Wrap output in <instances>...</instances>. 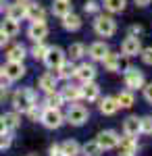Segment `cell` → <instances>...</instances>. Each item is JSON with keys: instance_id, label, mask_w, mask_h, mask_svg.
Returning <instances> with one entry per match:
<instances>
[{"instance_id": "1", "label": "cell", "mask_w": 152, "mask_h": 156, "mask_svg": "<svg viewBox=\"0 0 152 156\" xmlns=\"http://www.w3.org/2000/svg\"><path fill=\"white\" fill-rule=\"evenodd\" d=\"M34 104H35V94L29 87H21V90L15 92V96H13V106H15V110L27 112Z\"/></svg>"}, {"instance_id": "2", "label": "cell", "mask_w": 152, "mask_h": 156, "mask_svg": "<svg viewBox=\"0 0 152 156\" xmlns=\"http://www.w3.org/2000/svg\"><path fill=\"white\" fill-rule=\"evenodd\" d=\"M94 29H96V34H98V36L110 37L115 31H117V23H115V19H113V17L98 15V17H96V21H94Z\"/></svg>"}, {"instance_id": "3", "label": "cell", "mask_w": 152, "mask_h": 156, "mask_svg": "<svg viewBox=\"0 0 152 156\" xmlns=\"http://www.w3.org/2000/svg\"><path fill=\"white\" fill-rule=\"evenodd\" d=\"M40 121L46 125L48 129H56V127H60L63 125V115H60L59 108H44L42 110V115H40Z\"/></svg>"}, {"instance_id": "4", "label": "cell", "mask_w": 152, "mask_h": 156, "mask_svg": "<svg viewBox=\"0 0 152 156\" xmlns=\"http://www.w3.org/2000/svg\"><path fill=\"white\" fill-rule=\"evenodd\" d=\"M119 137L117 131H113V129H106V131H100L98 133V137H96V142L100 144L102 150H113V148H117L119 146Z\"/></svg>"}, {"instance_id": "5", "label": "cell", "mask_w": 152, "mask_h": 156, "mask_svg": "<svg viewBox=\"0 0 152 156\" xmlns=\"http://www.w3.org/2000/svg\"><path fill=\"white\" fill-rule=\"evenodd\" d=\"M125 85L129 90H138V87H144V73L136 67H127L125 69Z\"/></svg>"}, {"instance_id": "6", "label": "cell", "mask_w": 152, "mask_h": 156, "mask_svg": "<svg viewBox=\"0 0 152 156\" xmlns=\"http://www.w3.org/2000/svg\"><path fill=\"white\" fill-rule=\"evenodd\" d=\"M88 117H90L88 108L79 106V104L71 106V108H69V112H67V121H69L71 125H75V127H79V125H83V123L88 121Z\"/></svg>"}, {"instance_id": "7", "label": "cell", "mask_w": 152, "mask_h": 156, "mask_svg": "<svg viewBox=\"0 0 152 156\" xmlns=\"http://www.w3.org/2000/svg\"><path fill=\"white\" fill-rule=\"evenodd\" d=\"M42 60L46 62L48 69H59L60 65L65 62V52H63L60 48H48L46 56H44Z\"/></svg>"}, {"instance_id": "8", "label": "cell", "mask_w": 152, "mask_h": 156, "mask_svg": "<svg viewBox=\"0 0 152 156\" xmlns=\"http://www.w3.org/2000/svg\"><path fill=\"white\" fill-rule=\"evenodd\" d=\"M121 52H123L125 56H136V54H140V52H142V42H140V37L129 36L127 40L121 44Z\"/></svg>"}, {"instance_id": "9", "label": "cell", "mask_w": 152, "mask_h": 156, "mask_svg": "<svg viewBox=\"0 0 152 156\" xmlns=\"http://www.w3.org/2000/svg\"><path fill=\"white\" fill-rule=\"evenodd\" d=\"M27 36L31 37L34 42H42L48 36V25L44 21H34L29 25V29H27Z\"/></svg>"}, {"instance_id": "10", "label": "cell", "mask_w": 152, "mask_h": 156, "mask_svg": "<svg viewBox=\"0 0 152 156\" xmlns=\"http://www.w3.org/2000/svg\"><path fill=\"white\" fill-rule=\"evenodd\" d=\"M4 73H6V77L11 81H17V79H21L25 75V67H23V62H19V60H9L6 67H4Z\"/></svg>"}, {"instance_id": "11", "label": "cell", "mask_w": 152, "mask_h": 156, "mask_svg": "<svg viewBox=\"0 0 152 156\" xmlns=\"http://www.w3.org/2000/svg\"><path fill=\"white\" fill-rule=\"evenodd\" d=\"M25 11H27V4H23V0H19L17 4H9L6 6V17L15 19V21H21L25 17Z\"/></svg>"}, {"instance_id": "12", "label": "cell", "mask_w": 152, "mask_h": 156, "mask_svg": "<svg viewBox=\"0 0 152 156\" xmlns=\"http://www.w3.org/2000/svg\"><path fill=\"white\" fill-rule=\"evenodd\" d=\"M75 77H77L81 83L94 81V77H96V69H94L92 65H81V67L75 69Z\"/></svg>"}, {"instance_id": "13", "label": "cell", "mask_w": 152, "mask_h": 156, "mask_svg": "<svg viewBox=\"0 0 152 156\" xmlns=\"http://www.w3.org/2000/svg\"><path fill=\"white\" fill-rule=\"evenodd\" d=\"M123 131H125V135L138 137V133H142L140 119H138V117H127V119H125V123H123Z\"/></svg>"}, {"instance_id": "14", "label": "cell", "mask_w": 152, "mask_h": 156, "mask_svg": "<svg viewBox=\"0 0 152 156\" xmlns=\"http://www.w3.org/2000/svg\"><path fill=\"white\" fill-rule=\"evenodd\" d=\"M56 75L54 73H46V75H42L40 79H38V85H40V90H44V92H54V87H56Z\"/></svg>"}, {"instance_id": "15", "label": "cell", "mask_w": 152, "mask_h": 156, "mask_svg": "<svg viewBox=\"0 0 152 156\" xmlns=\"http://www.w3.org/2000/svg\"><path fill=\"white\" fill-rule=\"evenodd\" d=\"M88 54H90L94 60H102L106 54H108V46H106L104 42H94L92 46H90V50H88Z\"/></svg>"}, {"instance_id": "16", "label": "cell", "mask_w": 152, "mask_h": 156, "mask_svg": "<svg viewBox=\"0 0 152 156\" xmlns=\"http://www.w3.org/2000/svg\"><path fill=\"white\" fill-rule=\"evenodd\" d=\"M98 96H100V90H98V85L94 83V81L83 83V87H81V98H85L88 102H94V100H98Z\"/></svg>"}, {"instance_id": "17", "label": "cell", "mask_w": 152, "mask_h": 156, "mask_svg": "<svg viewBox=\"0 0 152 156\" xmlns=\"http://www.w3.org/2000/svg\"><path fill=\"white\" fill-rule=\"evenodd\" d=\"M63 27H65L67 31H77V29L81 27V19L71 11L69 15H65V17H63Z\"/></svg>"}, {"instance_id": "18", "label": "cell", "mask_w": 152, "mask_h": 156, "mask_svg": "<svg viewBox=\"0 0 152 156\" xmlns=\"http://www.w3.org/2000/svg\"><path fill=\"white\" fill-rule=\"evenodd\" d=\"M0 31L6 37H15L19 34V23H17L15 19H9V17H6V19L2 21V25H0Z\"/></svg>"}, {"instance_id": "19", "label": "cell", "mask_w": 152, "mask_h": 156, "mask_svg": "<svg viewBox=\"0 0 152 156\" xmlns=\"http://www.w3.org/2000/svg\"><path fill=\"white\" fill-rule=\"evenodd\" d=\"M102 62H104V67L108 71H121V67H123L121 56H119V54H110V50H108V54L102 58Z\"/></svg>"}, {"instance_id": "20", "label": "cell", "mask_w": 152, "mask_h": 156, "mask_svg": "<svg viewBox=\"0 0 152 156\" xmlns=\"http://www.w3.org/2000/svg\"><path fill=\"white\" fill-rule=\"evenodd\" d=\"M25 17H27L29 21H44L46 12H44V9H42L40 4H27V11H25Z\"/></svg>"}, {"instance_id": "21", "label": "cell", "mask_w": 152, "mask_h": 156, "mask_svg": "<svg viewBox=\"0 0 152 156\" xmlns=\"http://www.w3.org/2000/svg\"><path fill=\"white\" fill-rule=\"evenodd\" d=\"M60 96H63V100H71V102H75V100L81 98V87H77V85H65L63 92H60Z\"/></svg>"}, {"instance_id": "22", "label": "cell", "mask_w": 152, "mask_h": 156, "mask_svg": "<svg viewBox=\"0 0 152 156\" xmlns=\"http://www.w3.org/2000/svg\"><path fill=\"white\" fill-rule=\"evenodd\" d=\"M119 146H121V152H127V154H136V150H138V142H136V137H131V135L121 137V140H119Z\"/></svg>"}, {"instance_id": "23", "label": "cell", "mask_w": 152, "mask_h": 156, "mask_svg": "<svg viewBox=\"0 0 152 156\" xmlns=\"http://www.w3.org/2000/svg\"><path fill=\"white\" fill-rule=\"evenodd\" d=\"M119 110V104H117V98H104L102 102H100V112L102 115H115Z\"/></svg>"}, {"instance_id": "24", "label": "cell", "mask_w": 152, "mask_h": 156, "mask_svg": "<svg viewBox=\"0 0 152 156\" xmlns=\"http://www.w3.org/2000/svg\"><path fill=\"white\" fill-rule=\"evenodd\" d=\"M71 11H73V6L69 4V0H54V4H52V12L56 17H65Z\"/></svg>"}, {"instance_id": "25", "label": "cell", "mask_w": 152, "mask_h": 156, "mask_svg": "<svg viewBox=\"0 0 152 156\" xmlns=\"http://www.w3.org/2000/svg\"><path fill=\"white\" fill-rule=\"evenodd\" d=\"M75 69H77V67H75L73 62H63L59 69H54V71H56L54 75H56V77H60V79H69V77H73V75H75Z\"/></svg>"}, {"instance_id": "26", "label": "cell", "mask_w": 152, "mask_h": 156, "mask_svg": "<svg viewBox=\"0 0 152 156\" xmlns=\"http://www.w3.org/2000/svg\"><path fill=\"white\" fill-rule=\"evenodd\" d=\"M60 152L65 156H77L81 152V146L77 144L75 140H69V142H65V144H60Z\"/></svg>"}, {"instance_id": "27", "label": "cell", "mask_w": 152, "mask_h": 156, "mask_svg": "<svg viewBox=\"0 0 152 156\" xmlns=\"http://www.w3.org/2000/svg\"><path fill=\"white\" fill-rule=\"evenodd\" d=\"M25 54H27V50H25V46H21V44H15L9 52H6V58L9 60H19V62H23Z\"/></svg>"}, {"instance_id": "28", "label": "cell", "mask_w": 152, "mask_h": 156, "mask_svg": "<svg viewBox=\"0 0 152 156\" xmlns=\"http://www.w3.org/2000/svg\"><path fill=\"white\" fill-rule=\"evenodd\" d=\"M117 104H119V108L133 106V94H131V90H125V92L119 94V96H117Z\"/></svg>"}, {"instance_id": "29", "label": "cell", "mask_w": 152, "mask_h": 156, "mask_svg": "<svg viewBox=\"0 0 152 156\" xmlns=\"http://www.w3.org/2000/svg\"><path fill=\"white\" fill-rule=\"evenodd\" d=\"M2 119H4L6 129H17V127H19V123H21V117H19L17 112H6Z\"/></svg>"}, {"instance_id": "30", "label": "cell", "mask_w": 152, "mask_h": 156, "mask_svg": "<svg viewBox=\"0 0 152 156\" xmlns=\"http://www.w3.org/2000/svg\"><path fill=\"white\" fill-rule=\"evenodd\" d=\"M83 150V154L85 156H98L100 152H102V148H100V144L96 142V140H92V142H88V144L81 148Z\"/></svg>"}, {"instance_id": "31", "label": "cell", "mask_w": 152, "mask_h": 156, "mask_svg": "<svg viewBox=\"0 0 152 156\" xmlns=\"http://www.w3.org/2000/svg\"><path fill=\"white\" fill-rule=\"evenodd\" d=\"M63 102H65V100H63L60 94H56V92H48V96H46V106L48 108H59Z\"/></svg>"}, {"instance_id": "32", "label": "cell", "mask_w": 152, "mask_h": 156, "mask_svg": "<svg viewBox=\"0 0 152 156\" xmlns=\"http://www.w3.org/2000/svg\"><path fill=\"white\" fill-rule=\"evenodd\" d=\"M104 6L110 12H121L125 9V0H104Z\"/></svg>"}, {"instance_id": "33", "label": "cell", "mask_w": 152, "mask_h": 156, "mask_svg": "<svg viewBox=\"0 0 152 156\" xmlns=\"http://www.w3.org/2000/svg\"><path fill=\"white\" fill-rule=\"evenodd\" d=\"M83 52H85V46L83 44H71L69 46V54H71V60H77L83 56Z\"/></svg>"}, {"instance_id": "34", "label": "cell", "mask_w": 152, "mask_h": 156, "mask_svg": "<svg viewBox=\"0 0 152 156\" xmlns=\"http://www.w3.org/2000/svg\"><path fill=\"white\" fill-rule=\"evenodd\" d=\"M46 52H48V46H44L42 42H35V46L31 48V56L34 58H44Z\"/></svg>"}, {"instance_id": "35", "label": "cell", "mask_w": 152, "mask_h": 156, "mask_svg": "<svg viewBox=\"0 0 152 156\" xmlns=\"http://www.w3.org/2000/svg\"><path fill=\"white\" fill-rule=\"evenodd\" d=\"M13 144V137H11V133H6V131H0V150H6L9 146Z\"/></svg>"}, {"instance_id": "36", "label": "cell", "mask_w": 152, "mask_h": 156, "mask_svg": "<svg viewBox=\"0 0 152 156\" xmlns=\"http://www.w3.org/2000/svg\"><path fill=\"white\" fill-rule=\"evenodd\" d=\"M140 127H142V133H152V117L140 119Z\"/></svg>"}, {"instance_id": "37", "label": "cell", "mask_w": 152, "mask_h": 156, "mask_svg": "<svg viewBox=\"0 0 152 156\" xmlns=\"http://www.w3.org/2000/svg\"><path fill=\"white\" fill-rule=\"evenodd\" d=\"M27 115H29V119H34V121H38L40 119V115H42V110L38 108V104H34V106L27 110Z\"/></svg>"}, {"instance_id": "38", "label": "cell", "mask_w": 152, "mask_h": 156, "mask_svg": "<svg viewBox=\"0 0 152 156\" xmlns=\"http://www.w3.org/2000/svg\"><path fill=\"white\" fill-rule=\"evenodd\" d=\"M142 60H144L146 65H152V48H146L142 52Z\"/></svg>"}, {"instance_id": "39", "label": "cell", "mask_w": 152, "mask_h": 156, "mask_svg": "<svg viewBox=\"0 0 152 156\" xmlns=\"http://www.w3.org/2000/svg\"><path fill=\"white\" fill-rule=\"evenodd\" d=\"M144 98H146V102H150V104H152V83L144 87Z\"/></svg>"}, {"instance_id": "40", "label": "cell", "mask_w": 152, "mask_h": 156, "mask_svg": "<svg viewBox=\"0 0 152 156\" xmlns=\"http://www.w3.org/2000/svg\"><path fill=\"white\" fill-rule=\"evenodd\" d=\"M96 11H98V4H96L94 0L85 2V12H96Z\"/></svg>"}, {"instance_id": "41", "label": "cell", "mask_w": 152, "mask_h": 156, "mask_svg": "<svg viewBox=\"0 0 152 156\" xmlns=\"http://www.w3.org/2000/svg\"><path fill=\"white\" fill-rule=\"evenodd\" d=\"M9 83H11V79L6 77V73L2 71V73H0V85H2V87H6Z\"/></svg>"}, {"instance_id": "42", "label": "cell", "mask_w": 152, "mask_h": 156, "mask_svg": "<svg viewBox=\"0 0 152 156\" xmlns=\"http://www.w3.org/2000/svg\"><path fill=\"white\" fill-rule=\"evenodd\" d=\"M50 156H65V154L60 152V146H52L50 148Z\"/></svg>"}, {"instance_id": "43", "label": "cell", "mask_w": 152, "mask_h": 156, "mask_svg": "<svg viewBox=\"0 0 152 156\" xmlns=\"http://www.w3.org/2000/svg\"><path fill=\"white\" fill-rule=\"evenodd\" d=\"M142 34V27L140 25H133V27H131V36H140Z\"/></svg>"}, {"instance_id": "44", "label": "cell", "mask_w": 152, "mask_h": 156, "mask_svg": "<svg viewBox=\"0 0 152 156\" xmlns=\"http://www.w3.org/2000/svg\"><path fill=\"white\" fill-rule=\"evenodd\" d=\"M6 42H9V37H6L4 34H2V31H0V48H2V46H4Z\"/></svg>"}, {"instance_id": "45", "label": "cell", "mask_w": 152, "mask_h": 156, "mask_svg": "<svg viewBox=\"0 0 152 156\" xmlns=\"http://www.w3.org/2000/svg\"><path fill=\"white\" fill-rule=\"evenodd\" d=\"M133 2H136L138 6H146V4H150L152 0H133Z\"/></svg>"}, {"instance_id": "46", "label": "cell", "mask_w": 152, "mask_h": 156, "mask_svg": "<svg viewBox=\"0 0 152 156\" xmlns=\"http://www.w3.org/2000/svg\"><path fill=\"white\" fill-rule=\"evenodd\" d=\"M0 131H6V125H4V119L0 117Z\"/></svg>"}, {"instance_id": "47", "label": "cell", "mask_w": 152, "mask_h": 156, "mask_svg": "<svg viewBox=\"0 0 152 156\" xmlns=\"http://www.w3.org/2000/svg\"><path fill=\"white\" fill-rule=\"evenodd\" d=\"M4 94H6V87H2V85H0V100L4 98Z\"/></svg>"}, {"instance_id": "48", "label": "cell", "mask_w": 152, "mask_h": 156, "mask_svg": "<svg viewBox=\"0 0 152 156\" xmlns=\"http://www.w3.org/2000/svg\"><path fill=\"white\" fill-rule=\"evenodd\" d=\"M121 156H133V154H127V152H121Z\"/></svg>"}, {"instance_id": "49", "label": "cell", "mask_w": 152, "mask_h": 156, "mask_svg": "<svg viewBox=\"0 0 152 156\" xmlns=\"http://www.w3.org/2000/svg\"><path fill=\"white\" fill-rule=\"evenodd\" d=\"M2 2H4V0H0V6H2Z\"/></svg>"}, {"instance_id": "50", "label": "cell", "mask_w": 152, "mask_h": 156, "mask_svg": "<svg viewBox=\"0 0 152 156\" xmlns=\"http://www.w3.org/2000/svg\"><path fill=\"white\" fill-rule=\"evenodd\" d=\"M0 73H2V71H0Z\"/></svg>"}, {"instance_id": "51", "label": "cell", "mask_w": 152, "mask_h": 156, "mask_svg": "<svg viewBox=\"0 0 152 156\" xmlns=\"http://www.w3.org/2000/svg\"><path fill=\"white\" fill-rule=\"evenodd\" d=\"M23 2H25V0H23Z\"/></svg>"}]
</instances>
